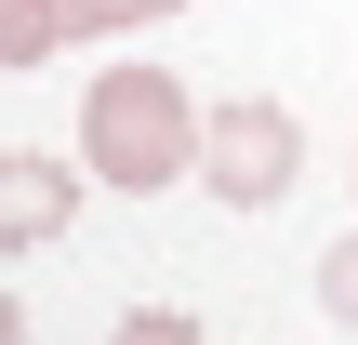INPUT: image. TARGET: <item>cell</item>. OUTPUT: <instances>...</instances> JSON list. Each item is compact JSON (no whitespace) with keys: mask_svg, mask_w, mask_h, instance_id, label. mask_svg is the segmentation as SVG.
I'll use <instances>...</instances> for the list:
<instances>
[{"mask_svg":"<svg viewBox=\"0 0 358 345\" xmlns=\"http://www.w3.org/2000/svg\"><path fill=\"white\" fill-rule=\"evenodd\" d=\"M319 319L358 332V226H345V239H319Z\"/></svg>","mask_w":358,"mask_h":345,"instance_id":"5b68a950","label":"cell"},{"mask_svg":"<svg viewBox=\"0 0 358 345\" xmlns=\"http://www.w3.org/2000/svg\"><path fill=\"white\" fill-rule=\"evenodd\" d=\"M199 186H213L226 213H279V199L306 186V120H292L279 93H226V106H199Z\"/></svg>","mask_w":358,"mask_h":345,"instance_id":"7a4b0ae2","label":"cell"},{"mask_svg":"<svg viewBox=\"0 0 358 345\" xmlns=\"http://www.w3.org/2000/svg\"><path fill=\"white\" fill-rule=\"evenodd\" d=\"M106 345H213V332H199L186 306H133V319H120V332H106Z\"/></svg>","mask_w":358,"mask_h":345,"instance_id":"8992f818","label":"cell"},{"mask_svg":"<svg viewBox=\"0 0 358 345\" xmlns=\"http://www.w3.org/2000/svg\"><path fill=\"white\" fill-rule=\"evenodd\" d=\"M80 173L120 186V199L186 186V173H199V106H186V80L146 66V53L93 66V80H80Z\"/></svg>","mask_w":358,"mask_h":345,"instance_id":"6da1fadb","label":"cell"},{"mask_svg":"<svg viewBox=\"0 0 358 345\" xmlns=\"http://www.w3.org/2000/svg\"><path fill=\"white\" fill-rule=\"evenodd\" d=\"M0 345H27V306H13V293H0Z\"/></svg>","mask_w":358,"mask_h":345,"instance_id":"52a82bcc","label":"cell"},{"mask_svg":"<svg viewBox=\"0 0 358 345\" xmlns=\"http://www.w3.org/2000/svg\"><path fill=\"white\" fill-rule=\"evenodd\" d=\"M173 13L186 0H0V66H53V53H93V40H133Z\"/></svg>","mask_w":358,"mask_h":345,"instance_id":"3957f363","label":"cell"},{"mask_svg":"<svg viewBox=\"0 0 358 345\" xmlns=\"http://www.w3.org/2000/svg\"><path fill=\"white\" fill-rule=\"evenodd\" d=\"M80 160H40V146H0V253H53L80 226Z\"/></svg>","mask_w":358,"mask_h":345,"instance_id":"277c9868","label":"cell"}]
</instances>
